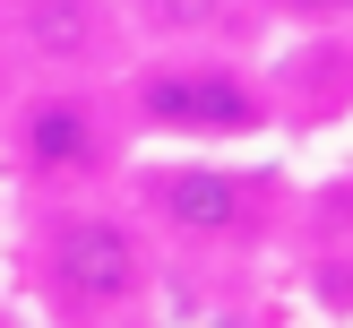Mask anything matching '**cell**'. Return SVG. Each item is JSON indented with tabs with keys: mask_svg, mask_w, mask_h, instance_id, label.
I'll return each instance as SVG.
<instances>
[{
	"mask_svg": "<svg viewBox=\"0 0 353 328\" xmlns=\"http://www.w3.org/2000/svg\"><path fill=\"white\" fill-rule=\"evenodd\" d=\"M34 276H43L52 311L69 320H112L155 293V251L138 242V224L103 216V207H61L34 233Z\"/></svg>",
	"mask_w": 353,
	"mask_h": 328,
	"instance_id": "6da1fadb",
	"label": "cell"
},
{
	"mask_svg": "<svg viewBox=\"0 0 353 328\" xmlns=\"http://www.w3.org/2000/svg\"><path fill=\"white\" fill-rule=\"evenodd\" d=\"M130 104L164 138H250V130H268V95L224 61H155V69H138Z\"/></svg>",
	"mask_w": 353,
	"mask_h": 328,
	"instance_id": "7a4b0ae2",
	"label": "cell"
},
{
	"mask_svg": "<svg viewBox=\"0 0 353 328\" xmlns=\"http://www.w3.org/2000/svg\"><path fill=\"white\" fill-rule=\"evenodd\" d=\"M268 190L276 182L233 173V164H164V173H147V216L164 224V233L199 242V251H233V242H250L259 224L276 216Z\"/></svg>",
	"mask_w": 353,
	"mask_h": 328,
	"instance_id": "3957f363",
	"label": "cell"
},
{
	"mask_svg": "<svg viewBox=\"0 0 353 328\" xmlns=\"http://www.w3.org/2000/svg\"><path fill=\"white\" fill-rule=\"evenodd\" d=\"M17 164L34 173V182H95L103 155H112V138H103V113L95 95H78V86H52V95H34L26 113H17Z\"/></svg>",
	"mask_w": 353,
	"mask_h": 328,
	"instance_id": "277c9868",
	"label": "cell"
},
{
	"mask_svg": "<svg viewBox=\"0 0 353 328\" xmlns=\"http://www.w3.org/2000/svg\"><path fill=\"white\" fill-rule=\"evenodd\" d=\"M17 44L34 52V61H103V44H112V0H17Z\"/></svg>",
	"mask_w": 353,
	"mask_h": 328,
	"instance_id": "5b68a950",
	"label": "cell"
},
{
	"mask_svg": "<svg viewBox=\"0 0 353 328\" xmlns=\"http://www.w3.org/2000/svg\"><path fill=\"white\" fill-rule=\"evenodd\" d=\"M138 9H147L155 35H199V44L241 35V0H138Z\"/></svg>",
	"mask_w": 353,
	"mask_h": 328,
	"instance_id": "8992f818",
	"label": "cell"
},
{
	"mask_svg": "<svg viewBox=\"0 0 353 328\" xmlns=\"http://www.w3.org/2000/svg\"><path fill=\"white\" fill-rule=\"evenodd\" d=\"M259 9H276L285 26H336V17L353 9V0H259Z\"/></svg>",
	"mask_w": 353,
	"mask_h": 328,
	"instance_id": "52a82bcc",
	"label": "cell"
},
{
	"mask_svg": "<svg viewBox=\"0 0 353 328\" xmlns=\"http://www.w3.org/2000/svg\"><path fill=\"white\" fill-rule=\"evenodd\" d=\"M0 78H9V35H0Z\"/></svg>",
	"mask_w": 353,
	"mask_h": 328,
	"instance_id": "ba28073f",
	"label": "cell"
}]
</instances>
